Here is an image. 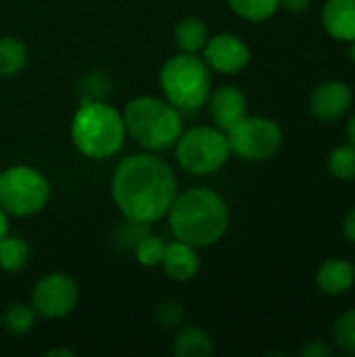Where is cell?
<instances>
[{
  "mask_svg": "<svg viewBox=\"0 0 355 357\" xmlns=\"http://www.w3.org/2000/svg\"><path fill=\"white\" fill-rule=\"evenodd\" d=\"M178 195V178L155 153H136L119 161L111 178V197L123 220L155 224L163 220Z\"/></svg>",
  "mask_w": 355,
  "mask_h": 357,
  "instance_id": "6da1fadb",
  "label": "cell"
},
{
  "mask_svg": "<svg viewBox=\"0 0 355 357\" xmlns=\"http://www.w3.org/2000/svg\"><path fill=\"white\" fill-rule=\"evenodd\" d=\"M167 220L178 241L201 249L224 238L230 226V209L224 197L213 188L195 186L176 195Z\"/></svg>",
  "mask_w": 355,
  "mask_h": 357,
  "instance_id": "7a4b0ae2",
  "label": "cell"
},
{
  "mask_svg": "<svg viewBox=\"0 0 355 357\" xmlns=\"http://www.w3.org/2000/svg\"><path fill=\"white\" fill-rule=\"evenodd\" d=\"M121 117L126 123V134L149 153L174 149L184 132L182 111L159 96L142 94L128 100Z\"/></svg>",
  "mask_w": 355,
  "mask_h": 357,
  "instance_id": "3957f363",
  "label": "cell"
},
{
  "mask_svg": "<svg viewBox=\"0 0 355 357\" xmlns=\"http://www.w3.org/2000/svg\"><path fill=\"white\" fill-rule=\"evenodd\" d=\"M69 134L75 149L94 161L117 155L128 136L121 113L105 100H82L73 113Z\"/></svg>",
  "mask_w": 355,
  "mask_h": 357,
  "instance_id": "277c9868",
  "label": "cell"
},
{
  "mask_svg": "<svg viewBox=\"0 0 355 357\" xmlns=\"http://www.w3.org/2000/svg\"><path fill=\"white\" fill-rule=\"evenodd\" d=\"M163 98L182 113L199 111L211 92V69L199 54L178 52L169 56L159 71Z\"/></svg>",
  "mask_w": 355,
  "mask_h": 357,
  "instance_id": "5b68a950",
  "label": "cell"
},
{
  "mask_svg": "<svg viewBox=\"0 0 355 357\" xmlns=\"http://www.w3.org/2000/svg\"><path fill=\"white\" fill-rule=\"evenodd\" d=\"M178 165L192 176H211L232 157L228 136L216 126H195L180 134L174 144Z\"/></svg>",
  "mask_w": 355,
  "mask_h": 357,
  "instance_id": "8992f818",
  "label": "cell"
},
{
  "mask_svg": "<svg viewBox=\"0 0 355 357\" xmlns=\"http://www.w3.org/2000/svg\"><path fill=\"white\" fill-rule=\"evenodd\" d=\"M48 178L31 165H10L0 172V207L6 215L29 218L50 201Z\"/></svg>",
  "mask_w": 355,
  "mask_h": 357,
  "instance_id": "52a82bcc",
  "label": "cell"
},
{
  "mask_svg": "<svg viewBox=\"0 0 355 357\" xmlns=\"http://www.w3.org/2000/svg\"><path fill=\"white\" fill-rule=\"evenodd\" d=\"M230 153L249 163L272 159L282 146L280 126L264 115H245L232 130L226 132Z\"/></svg>",
  "mask_w": 355,
  "mask_h": 357,
  "instance_id": "ba28073f",
  "label": "cell"
},
{
  "mask_svg": "<svg viewBox=\"0 0 355 357\" xmlns=\"http://www.w3.org/2000/svg\"><path fill=\"white\" fill-rule=\"evenodd\" d=\"M80 303V287L77 282L65 272H52L42 276L29 297V305L33 307L36 316L46 320H61L67 318Z\"/></svg>",
  "mask_w": 355,
  "mask_h": 357,
  "instance_id": "9c48e42d",
  "label": "cell"
},
{
  "mask_svg": "<svg viewBox=\"0 0 355 357\" xmlns=\"http://www.w3.org/2000/svg\"><path fill=\"white\" fill-rule=\"evenodd\" d=\"M203 61L216 73L236 75L251 63V48L236 33H216L203 48Z\"/></svg>",
  "mask_w": 355,
  "mask_h": 357,
  "instance_id": "30bf717a",
  "label": "cell"
},
{
  "mask_svg": "<svg viewBox=\"0 0 355 357\" xmlns=\"http://www.w3.org/2000/svg\"><path fill=\"white\" fill-rule=\"evenodd\" d=\"M354 107V90L341 79H326L318 84L310 96V113L318 121H339Z\"/></svg>",
  "mask_w": 355,
  "mask_h": 357,
  "instance_id": "8fae6325",
  "label": "cell"
},
{
  "mask_svg": "<svg viewBox=\"0 0 355 357\" xmlns=\"http://www.w3.org/2000/svg\"><path fill=\"white\" fill-rule=\"evenodd\" d=\"M209 115L216 128L222 132L232 130L247 115V96L239 86L226 84L209 92Z\"/></svg>",
  "mask_w": 355,
  "mask_h": 357,
  "instance_id": "7c38bea8",
  "label": "cell"
},
{
  "mask_svg": "<svg viewBox=\"0 0 355 357\" xmlns=\"http://www.w3.org/2000/svg\"><path fill=\"white\" fill-rule=\"evenodd\" d=\"M165 274L176 280V282H188L192 280L199 270H201V257L197 253V247L188 245V243H182V241H174V243H167L165 247V255H163V261H161Z\"/></svg>",
  "mask_w": 355,
  "mask_h": 357,
  "instance_id": "4fadbf2b",
  "label": "cell"
},
{
  "mask_svg": "<svg viewBox=\"0 0 355 357\" xmlns=\"http://www.w3.org/2000/svg\"><path fill=\"white\" fill-rule=\"evenodd\" d=\"M322 27L337 42H354L355 0H326L322 6Z\"/></svg>",
  "mask_w": 355,
  "mask_h": 357,
  "instance_id": "5bb4252c",
  "label": "cell"
},
{
  "mask_svg": "<svg viewBox=\"0 0 355 357\" xmlns=\"http://www.w3.org/2000/svg\"><path fill=\"white\" fill-rule=\"evenodd\" d=\"M355 266L347 259L331 257L316 272V287L326 297H339L354 287Z\"/></svg>",
  "mask_w": 355,
  "mask_h": 357,
  "instance_id": "9a60e30c",
  "label": "cell"
},
{
  "mask_svg": "<svg viewBox=\"0 0 355 357\" xmlns=\"http://www.w3.org/2000/svg\"><path fill=\"white\" fill-rule=\"evenodd\" d=\"M216 351L213 339L201 326L184 324L172 341V354L176 357H211Z\"/></svg>",
  "mask_w": 355,
  "mask_h": 357,
  "instance_id": "2e32d148",
  "label": "cell"
},
{
  "mask_svg": "<svg viewBox=\"0 0 355 357\" xmlns=\"http://www.w3.org/2000/svg\"><path fill=\"white\" fill-rule=\"evenodd\" d=\"M174 40H176V46L180 48V52L199 54L209 40V31H207L205 21L199 17L180 19L176 29H174Z\"/></svg>",
  "mask_w": 355,
  "mask_h": 357,
  "instance_id": "e0dca14e",
  "label": "cell"
},
{
  "mask_svg": "<svg viewBox=\"0 0 355 357\" xmlns=\"http://www.w3.org/2000/svg\"><path fill=\"white\" fill-rule=\"evenodd\" d=\"M29 59V50L23 40L15 36L0 38V79L19 75Z\"/></svg>",
  "mask_w": 355,
  "mask_h": 357,
  "instance_id": "ac0fdd59",
  "label": "cell"
},
{
  "mask_svg": "<svg viewBox=\"0 0 355 357\" xmlns=\"http://www.w3.org/2000/svg\"><path fill=\"white\" fill-rule=\"evenodd\" d=\"M31 257V247L23 236L6 234L0 241V270L6 274L21 272Z\"/></svg>",
  "mask_w": 355,
  "mask_h": 357,
  "instance_id": "d6986e66",
  "label": "cell"
},
{
  "mask_svg": "<svg viewBox=\"0 0 355 357\" xmlns=\"http://www.w3.org/2000/svg\"><path fill=\"white\" fill-rule=\"evenodd\" d=\"M0 324L6 333L10 335H27L33 326H36V312L31 305H25V303H10L2 318H0Z\"/></svg>",
  "mask_w": 355,
  "mask_h": 357,
  "instance_id": "ffe728a7",
  "label": "cell"
},
{
  "mask_svg": "<svg viewBox=\"0 0 355 357\" xmlns=\"http://www.w3.org/2000/svg\"><path fill=\"white\" fill-rule=\"evenodd\" d=\"M228 6L245 21L262 23L276 15V10L280 8V0H228Z\"/></svg>",
  "mask_w": 355,
  "mask_h": 357,
  "instance_id": "44dd1931",
  "label": "cell"
},
{
  "mask_svg": "<svg viewBox=\"0 0 355 357\" xmlns=\"http://www.w3.org/2000/svg\"><path fill=\"white\" fill-rule=\"evenodd\" d=\"M326 167L333 178L341 182H352L355 180V146L354 144H339L328 153Z\"/></svg>",
  "mask_w": 355,
  "mask_h": 357,
  "instance_id": "7402d4cb",
  "label": "cell"
},
{
  "mask_svg": "<svg viewBox=\"0 0 355 357\" xmlns=\"http://www.w3.org/2000/svg\"><path fill=\"white\" fill-rule=\"evenodd\" d=\"M333 347L339 354L355 356V307L345 310L333 324Z\"/></svg>",
  "mask_w": 355,
  "mask_h": 357,
  "instance_id": "603a6c76",
  "label": "cell"
},
{
  "mask_svg": "<svg viewBox=\"0 0 355 357\" xmlns=\"http://www.w3.org/2000/svg\"><path fill=\"white\" fill-rule=\"evenodd\" d=\"M165 247L167 243L157 236V234H144L138 245L134 247V255H136V261L144 268H155V266H161L163 261V255H165Z\"/></svg>",
  "mask_w": 355,
  "mask_h": 357,
  "instance_id": "cb8c5ba5",
  "label": "cell"
},
{
  "mask_svg": "<svg viewBox=\"0 0 355 357\" xmlns=\"http://www.w3.org/2000/svg\"><path fill=\"white\" fill-rule=\"evenodd\" d=\"M157 322L165 328H178L184 322V310L176 299H165L157 307Z\"/></svg>",
  "mask_w": 355,
  "mask_h": 357,
  "instance_id": "d4e9b609",
  "label": "cell"
},
{
  "mask_svg": "<svg viewBox=\"0 0 355 357\" xmlns=\"http://www.w3.org/2000/svg\"><path fill=\"white\" fill-rule=\"evenodd\" d=\"M299 354L303 357H331L335 354V347H333L326 339L314 337V339H308V341L301 345Z\"/></svg>",
  "mask_w": 355,
  "mask_h": 357,
  "instance_id": "484cf974",
  "label": "cell"
},
{
  "mask_svg": "<svg viewBox=\"0 0 355 357\" xmlns=\"http://www.w3.org/2000/svg\"><path fill=\"white\" fill-rule=\"evenodd\" d=\"M343 234L349 243L355 245V205L347 211V215L343 218Z\"/></svg>",
  "mask_w": 355,
  "mask_h": 357,
  "instance_id": "4316f807",
  "label": "cell"
},
{
  "mask_svg": "<svg viewBox=\"0 0 355 357\" xmlns=\"http://www.w3.org/2000/svg\"><path fill=\"white\" fill-rule=\"evenodd\" d=\"M310 4H312V0H280V6L287 8L289 13H295V15L305 13L310 8Z\"/></svg>",
  "mask_w": 355,
  "mask_h": 357,
  "instance_id": "83f0119b",
  "label": "cell"
},
{
  "mask_svg": "<svg viewBox=\"0 0 355 357\" xmlns=\"http://www.w3.org/2000/svg\"><path fill=\"white\" fill-rule=\"evenodd\" d=\"M345 134H347L349 144H354L355 146V115L349 117V121H347V126H345Z\"/></svg>",
  "mask_w": 355,
  "mask_h": 357,
  "instance_id": "f1b7e54d",
  "label": "cell"
},
{
  "mask_svg": "<svg viewBox=\"0 0 355 357\" xmlns=\"http://www.w3.org/2000/svg\"><path fill=\"white\" fill-rule=\"evenodd\" d=\"M8 234V215L2 211V207H0V241L4 238Z\"/></svg>",
  "mask_w": 355,
  "mask_h": 357,
  "instance_id": "f546056e",
  "label": "cell"
},
{
  "mask_svg": "<svg viewBox=\"0 0 355 357\" xmlns=\"http://www.w3.org/2000/svg\"><path fill=\"white\" fill-rule=\"evenodd\" d=\"M46 356H50V357H56V356L73 357V356H75V351H71V349H50V351H46Z\"/></svg>",
  "mask_w": 355,
  "mask_h": 357,
  "instance_id": "4dcf8cb0",
  "label": "cell"
},
{
  "mask_svg": "<svg viewBox=\"0 0 355 357\" xmlns=\"http://www.w3.org/2000/svg\"><path fill=\"white\" fill-rule=\"evenodd\" d=\"M347 46H349V48H347V54H349L352 63H355V40H354V42H349Z\"/></svg>",
  "mask_w": 355,
  "mask_h": 357,
  "instance_id": "1f68e13d",
  "label": "cell"
},
{
  "mask_svg": "<svg viewBox=\"0 0 355 357\" xmlns=\"http://www.w3.org/2000/svg\"><path fill=\"white\" fill-rule=\"evenodd\" d=\"M354 287H355V278H354Z\"/></svg>",
  "mask_w": 355,
  "mask_h": 357,
  "instance_id": "d6a6232c",
  "label": "cell"
}]
</instances>
